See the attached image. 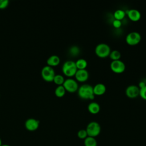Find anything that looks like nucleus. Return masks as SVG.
Returning <instances> with one entry per match:
<instances>
[{
	"mask_svg": "<svg viewBox=\"0 0 146 146\" xmlns=\"http://www.w3.org/2000/svg\"><path fill=\"white\" fill-rule=\"evenodd\" d=\"M78 94L79 97L82 99H94L93 86L89 84H83L79 87Z\"/></svg>",
	"mask_w": 146,
	"mask_h": 146,
	"instance_id": "nucleus-1",
	"label": "nucleus"
},
{
	"mask_svg": "<svg viewBox=\"0 0 146 146\" xmlns=\"http://www.w3.org/2000/svg\"><path fill=\"white\" fill-rule=\"evenodd\" d=\"M77 70L78 69L76 66L75 62L71 60L66 61L63 64L62 68V70L63 74L68 77L75 75Z\"/></svg>",
	"mask_w": 146,
	"mask_h": 146,
	"instance_id": "nucleus-2",
	"label": "nucleus"
},
{
	"mask_svg": "<svg viewBox=\"0 0 146 146\" xmlns=\"http://www.w3.org/2000/svg\"><path fill=\"white\" fill-rule=\"evenodd\" d=\"M88 136L95 137L98 136L101 131V127L99 123L95 121H92L90 122L86 129Z\"/></svg>",
	"mask_w": 146,
	"mask_h": 146,
	"instance_id": "nucleus-3",
	"label": "nucleus"
},
{
	"mask_svg": "<svg viewBox=\"0 0 146 146\" xmlns=\"http://www.w3.org/2000/svg\"><path fill=\"white\" fill-rule=\"evenodd\" d=\"M95 52L97 56L100 58H105L109 56L111 52V48L108 44L105 43H100L96 46Z\"/></svg>",
	"mask_w": 146,
	"mask_h": 146,
	"instance_id": "nucleus-4",
	"label": "nucleus"
},
{
	"mask_svg": "<svg viewBox=\"0 0 146 146\" xmlns=\"http://www.w3.org/2000/svg\"><path fill=\"white\" fill-rule=\"evenodd\" d=\"M41 75L42 78L45 81L52 82L53 81L55 73L54 68L52 67L47 65L42 68Z\"/></svg>",
	"mask_w": 146,
	"mask_h": 146,
	"instance_id": "nucleus-5",
	"label": "nucleus"
},
{
	"mask_svg": "<svg viewBox=\"0 0 146 146\" xmlns=\"http://www.w3.org/2000/svg\"><path fill=\"white\" fill-rule=\"evenodd\" d=\"M63 86L66 91L70 92H74L76 91L79 88L78 83L76 80L71 78L65 79Z\"/></svg>",
	"mask_w": 146,
	"mask_h": 146,
	"instance_id": "nucleus-6",
	"label": "nucleus"
},
{
	"mask_svg": "<svg viewBox=\"0 0 146 146\" xmlns=\"http://www.w3.org/2000/svg\"><path fill=\"white\" fill-rule=\"evenodd\" d=\"M141 35L137 31H132L129 33L125 36V41L129 45H135L140 42Z\"/></svg>",
	"mask_w": 146,
	"mask_h": 146,
	"instance_id": "nucleus-7",
	"label": "nucleus"
},
{
	"mask_svg": "<svg viewBox=\"0 0 146 146\" xmlns=\"http://www.w3.org/2000/svg\"><path fill=\"white\" fill-rule=\"evenodd\" d=\"M110 68L112 71L116 73H121L125 69V64L120 59L112 60L110 63Z\"/></svg>",
	"mask_w": 146,
	"mask_h": 146,
	"instance_id": "nucleus-8",
	"label": "nucleus"
},
{
	"mask_svg": "<svg viewBox=\"0 0 146 146\" xmlns=\"http://www.w3.org/2000/svg\"><path fill=\"white\" fill-rule=\"evenodd\" d=\"M125 94L126 95L131 98H134L139 96L140 92V88L134 84L129 85L125 88Z\"/></svg>",
	"mask_w": 146,
	"mask_h": 146,
	"instance_id": "nucleus-9",
	"label": "nucleus"
},
{
	"mask_svg": "<svg viewBox=\"0 0 146 146\" xmlns=\"http://www.w3.org/2000/svg\"><path fill=\"white\" fill-rule=\"evenodd\" d=\"M25 126L26 129L29 131H36L39 126V121L34 118H29L26 120Z\"/></svg>",
	"mask_w": 146,
	"mask_h": 146,
	"instance_id": "nucleus-10",
	"label": "nucleus"
},
{
	"mask_svg": "<svg viewBox=\"0 0 146 146\" xmlns=\"http://www.w3.org/2000/svg\"><path fill=\"white\" fill-rule=\"evenodd\" d=\"M75 76L78 81L83 82L88 79L89 76V73L86 68L78 69L75 74Z\"/></svg>",
	"mask_w": 146,
	"mask_h": 146,
	"instance_id": "nucleus-11",
	"label": "nucleus"
},
{
	"mask_svg": "<svg viewBox=\"0 0 146 146\" xmlns=\"http://www.w3.org/2000/svg\"><path fill=\"white\" fill-rule=\"evenodd\" d=\"M127 15L129 18L133 21H137L141 18L140 12L135 9H131L128 10Z\"/></svg>",
	"mask_w": 146,
	"mask_h": 146,
	"instance_id": "nucleus-12",
	"label": "nucleus"
},
{
	"mask_svg": "<svg viewBox=\"0 0 146 146\" xmlns=\"http://www.w3.org/2000/svg\"><path fill=\"white\" fill-rule=\"evenodd\" d=\"M106 87L104 84L102 83H98L93 87V91L94 95H102L106 92Z\"/></svg>",
	"mask_w": 146,
	"mask_h": 146,
	"instance_id": "nucleus-13",
	"label": "nucleus"
},
{
	"mask_svg": "<svg viewBox=\"0 0 146 146\" xmlns=\"http://www.w3.org/2000/svg\"><path fill=\"white\" fill-rule=\"evenodd\" d=\"M87 108L90 113L96 114L99 112L100 110V107L98 103L96 102H91L88 104Z\"/></svg>",
	"mask_w": 146,
	"mask_h": 146,
	"instance_id": "nucleus-14",
	"label": "nucleus"
},
{
	"mask_svg": "<svg viewBox=\"0 0 146 146\" xmlns=\"http://www.w3.org/2000/svg\"><path fill=\"white\" fill-rule=\"evenodd\" d=\"M60 63V58L56 55H52L47 59V66L53 67L58 66Z\"/></svg>",
	"mask_w": 146,
	"mask_h": 146,
	"instance_id": "nucleus-15",
	"label": "nucleus"
},
{
	"mask_svg": "<svg viewBox=\"0 0 146 146\" xmlns=\"http://www.w3.org/2000/svg\"><path fill=\"white\" fill-rule=\"evenodd\" d=\"M84 146H97L98 143L95 137L87 136L84 140Z\"/></svg>",
	"mask_w": 146,
	"mask_h": 146,
	"instance_id": "nucleus-16",
	"label": "nucleus"
},
{
	"mask_svg": "<svg viewBox=\"0 0 146 146\" xmlns=\"http://www.w3.org/2000/svg\"><path fill=\"white\" fill-rule=\"evenodd\" d=\"M77 69H85L87 66V62L85 59L80 58L75 62Z\"/></svg>",
	"mask_w": 146,
	"mask_h": 146,
	"instance_id": "nucleus-17",
	"label": "nucleus"
},
{
	"mask_svg": "<svg viewBox=\"0 0 146 146\" xmlns=\"http://www.w3.org/2000/svg\"><path fill=\"white\" fill-rule=\"evenodd\" d=\"M66 91L63 85L58 86L55 90V94L57 97L61 98L64 95Z\"/></svg>",
	"mask_w": 146,
	"mask_h": 146,
	"instance_id": "nucleus-18",
	"label": "nucleus"
},
{
	"mask_svg": "<svg viewBox=\"0 0 146 146\" xmlns=\"http://www.w3.org/2000/svg\"><path fill=\"white\" fill-rule=\"evenodd\" d=\"M109 56L112 60H119L121 58V53L117 50H113L112 51H111Z\"/></svg>",
	"mask_w": 146,
	"mask_h": 146,
	"instance_id": "nucleus-19",
	"label": "nucleus"
},
{
	"mask_svg": "<svg viewBox=\"0 0 146 146\" xmlns=\"http://www.w3.org/2000/svg\"><path fill=\"white\" fill-rule=\"evenodd\" d=\"M125 12L122 9H117L113 13V15L115 19H118L120 21L125 17Z\"/></svg>",
	"mask_w": 146,
	"mask_h": 146,
	"instance_id": "nucleus-20",
	"label": "nucleus"
},
{
	"mask_svg": "<svg viewBox=\"0 0 146 146\" xmlns=\"http://www.w3.org/2000/svg\"><path fill=\"white\" fill-rule=\"evenodd\" d=\"M64 77L60 75V74H57L55 75L54 79H53V82L57 85L60 86V85H63L64 82Z\"/></svg>",
	"mask_w": 146,
	"mask_h": 146,
	"instance_id": "nucleus-21",
	"label": "nucleus"
},
{
	"mask_svg": "<svg viewBox=\"0 0 146 146\" xmlns=\"http://www.w3.org/2000/svg\"><path fill=\"white\" fill-rule=\"evenodd\" d=\"M69 52L72 55L76 56L78 55L80 52V49L79 47L77 46H72L70 47Z\"/></svg>",
	"mask_w": 146,
	"mask_h": 146,
	"instance_id": "nucleus-22",
	"label": "nucleus"
},
{
	"mask_svg": "<svg viewBox=\"0 0 146 146\" xmlns=\"http://www.w3.org/2000/svg\"><path fill=\"white\" fill-rule=\"evenodd\" d=\"M77 135H78V137L79 139H84V140L88 136V135H87V131H86V129H80L78 132Z\"/></svg>",
	"mask_w": 146,
	"mask_h": 146,
	"instance_id": "nucleus-23",
	"label": "nucleus"
},
{
	"mask_svg": "<svg viewBox=\"0 0 146 146\" xmlns=\"http://www.w3.org/2000/svg\"><path fill=\"white\" fill-rule=\"evenodd\" d=\"M139 95L144 99L146 100V85L140 88Z\"/></svg>",
	"mask_w": 146,
	"mask_h": 146,
	"instance_id": "nucleus-24",
	"label": "nucleus"
},
{
	"mask_svg": "<svg viewBox=\"0 0 146 146\" xmlns=\"http://www.w3.org/2000/svg\"><path fill=\"white\" fill-rule=\"evenodd\" d=\"M9 1L8 0H0V9H3L7 7Z\"/></svg>",
	"mask_w": 146,
	"mask_h": 146,
	"instance_id": "nucleus-25",
	"label": "nucleus"
},
{
	"mask_svg": "<svg viewBox=\"0 0 146 146\" xmlns=\"http://www.w3.org/2000/svg\"><path fill=\"white\" fill-rule=\"evenodd\" d=\"M112 25L113 26L116 27V28H117V27H120V26L121 25V22L120 20H118V19H115L113 22H112Z\"/></svg>",
	"mask_w": 146,
	"mask_h": 146,
	"instance_id": "nucleus-26",
	"label": "nucleus"
},
{
	"mask_svg": "<svg viewBox=\"0 0 146 146\" xmlns=\"http://www.w3.org/2000/svg\"><path fill=\"white\" fill-rule=\"evenodd\" d=\"M146 84H145V83L144 82H139V86H138V87L140 88H141V87H144V86H145Z\"/></svg>",
	"mask_w": 146,
	"mask_h": 146,
	"instance_id": "nucleus-27",
	"label": "nucleus"
},
{
	"mask_svg": "<svg viewBox=\"0 0 146 146\" xmlns=\"http://www.w3.org/2000/svg\"><path fill=\"white\" fill-rule=\"evenodd\" d=\"M1 145H2V140H1V139L0 138V146H1Z\"/></svg>",
	"mask_w": 146,
	"mask_h": 146,
	"instance_id": "nucleus-28",
	"label": "nucleus"
},
{
	"mask_svg": "<svg viewBox=\"0 0 146 146\" xmlns=\"http://www.w3.org/2000/svg\"><path fill=\"white\" fill-rule=\"evenodd\" d=\"M1 146H10L9 145H6V144H5V145H2Z\"/></svg>",
	"mask_w": 146,
	"mask_h": 146,
	"instance_id": "nucleus-29",
	"label": "nucleus"
}]
</instances>
